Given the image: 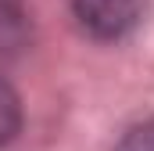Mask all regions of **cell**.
<instances>
[{
    "mask_svg": "<svg viewBox=\"0 0 154 151\" xmlns=\"http://www.w3.org/2000/svg\"><path fill=\"white\" fill-rule=\"evenodd\" d=\"M68 4L79 25L97 40L125 36L143 14V0H68Z\"/></svg>",
    "mask_w": 154,
    "mask_h": 151,
    "instance_id": "6da1fadb",
    "label": "cell"
},
{
    "mask_svg": "<svg viewBox=\"0 0 154 151\" xmlns=\"http://www.w3.org/2000/svg\"><path fill=\"white\" fill-rule=\"evenodd\" d=\"M22 126V104H18V94L11 90L7 79H0V148L18 133Z\"/></svg>",
    "mask_w": 154,
    "mask_h": 151,
    "instance_id": "7a4b0ae2",
    "label": "cell"
},
{
    "mask_svg": "<svg viewBox=\"0 0 154 151\" xmlns=\"http://www.w3.org/2000/svg\"><path fill=\"white\" fill-rule=\"evenodd\" d=\"M22 36H25L22 14H18L11 4L0 0V58H4V54H14V50L22 47Z\"/></svg>",
    "mask_w": 154,
    "mask_h": 151,
    "instance_id": "3957f363",
    "label": "cell"
},
{
    "mask_svg": "<svg viewBox=\"0 0 154 151\" xmlns=\"http://www.w3.org/2000/svg\"><path fill=\"white\" fill-rule=\"evenodd\" d=\"M115 151H154V122H143V126L129 130Z\"/></svg>",
    "mask_w": 154,
    "mask_h": 151,
    "instance_id": "277c9868",
    "label": "cell"
}]
</instances>
